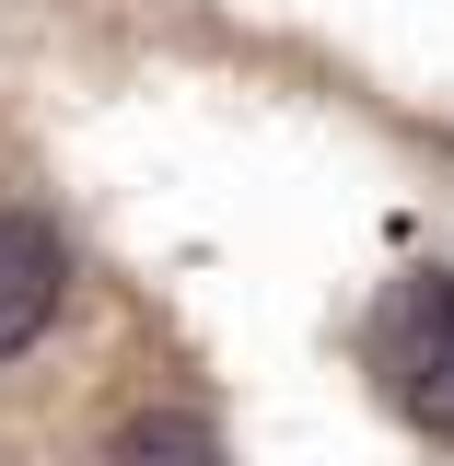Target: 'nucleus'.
Returning a JSON list of instances; mask_svg holds the SVG:
<instances>
[{"label": "nucleus", "mask_w": 454, "mask_h": 466, "mask_svg": "<svg viewBox=\"0 0 454 466\" xmlns=\"http://www.w3.org/2000/svg\"><path fill=\"white\" fill-rule=\"evenodd\" d=\"M361 361H373V397L419 443H454V268H397L373 291Z\"/></svg>", "instance_id": "nucleus-1"}, {"label": "nucleus", "mask_w": 454, "mask_h": 466, "mask_svg": "<svg viewBox=\"0 0 454 466\" xmlns=\"http://www.w3.org/2000/svg\"><path fill=\"white\" fill-rule=\"evenodd\" d=\"M58 303H70V245L35 210H0V361H24L47 339Z\"/></svg>", "instance_id": "nucleus-2"}, {"label": "nucleus", "mask_w": 454, "mask_h": 466, "mask_svg": "<svg viewBox=\"0 0 454 466\" xmlns=\"http://www.w3.org/2000/svg\"><path fill=\"white\" fill-rule=\"evenodd\" d=\"M106 466H222V431L187 397H152V408H128L106 431Z\"/></svg>", "instance_id": "nucleus-3"}]
</instances>
